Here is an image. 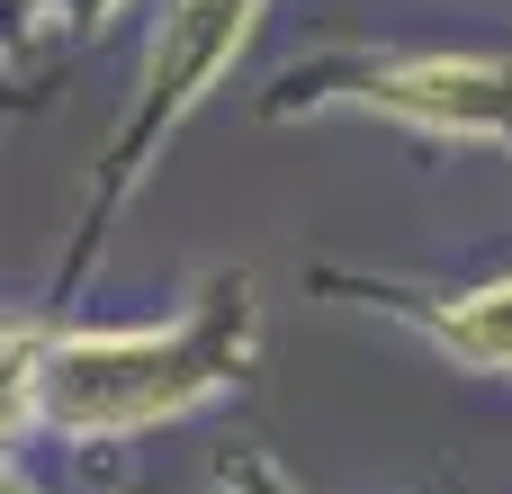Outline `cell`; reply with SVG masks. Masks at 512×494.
<instances>
[{
  "mask_svg": "<svg viewBox=\"0 0 512 494\" xmlns=\"http://www.w3.org/2000/svg\"><path fill=\"white\" fill-rule=\"evenodd\" d=\"M216 378V351L207 342H63L45 351V405L63 423H144L162 405H189L198 387Z\"/></svg>",
  "mask_w": 512,
  "mask_h": 494,
  "instance_id": "cell-1",
  "label": "cell"
},
{
  "mask_svg": "<svg viewBox=\"0 0 512 494\" xmlns=\"http://www.w3.org/2000/svg\"><path fill=\"white\" fill-rule=\"evenodd\" d=\"M387 99H396V108H423V117H459V126H495V117H504V81L477 72V63H414V72H387Z\"/></svg>",
  "mask_w": 512,
  "mask_h": 494,
  "instance_id": "cell-2",
  "label": "cell"
},
{
  "mask_svg": "<svg viewBox=\"0 0 512 494\" xmlns=\"http://www.w3.org/2000/svg\"><path fill=\"white\" fill-rule=\"evenodd\" d=\"M450 351H468V360H495V369H512V288H486V297H468L450 324Z\"/></svg>",
  "mask_w": 512,
  "mask_h": 494,
  "instance_id": "cell-3",
  "label": "cell"
}]
</instances>
